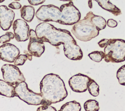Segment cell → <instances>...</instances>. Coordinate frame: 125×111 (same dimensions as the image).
<instances>
[{
  "label": "cell",
  "instance_id": "cell-1",
  "mask_svg": "<svg viewBox=\"0 0 125 111\" xmlns=\"http://www.w3.org/2000/svg\"><path fill=\"white\" fill-rule=\"evenodd\" d=\"M38 38L43 43L48 42L55 46L63 44L65 56L72 60H80L83 53L70 32L65 29L57 28L48 22H42L36 27Z\"/></svg>",
  "mask_w": 125,
  "mask_h": 111
},
{
  "label": "cell",
  "instance_id": "cell-2",
  "mask_svg": "<svg viewBox=\"0 0 125 111\" xmlns=\"http://www.w3.org/2000/svg\"><path fill=\"white\" fill-rule=\"evenodd\" d=\"M40 86V93L47 105L62 101L67 96L64 83L57 74L45 75L41 81Z\"/></svg>",
  "mask_w": 125,
  "mask_h": 111
},
{
  "label": "cell",
  "instance_id": "cell-3",
  "mask_svg": "<svg viewBox=\"0 0 125 111\" xmlns=\"http://www.w3.org/2000/svg\"><path fill=\"white\" fill-rule=\"evenodd\" d=\"M98 44L100 47H104V59L106 62L120 63L125 61V40L104 39L99 41Z\"/></svg>",
  "mask_w": 125,
  "mask_h": 111
},
{
  "label": "cell",
  "instance_id": "cell-4",
  "mask_svg": "<svg viewBox=\"0 0 125 111\" xmlns=\"http://www.w3.org/2000/svg\"><path fill=\"white\" fill-rule=\"evenodd\" d=\"M93 14L92 12H89L83 19L80 20L73 26L71 32L78 40L87 42L99 35V31L91 22V18Z\"/></svg>",
  "mask_w": 125,
  "mask_h": 111
},
{
  "label": "cell",
  "instance_id": "cell-5",
  "mask_svg": "<svg viewBox=\"0 0 125 111\" xmlns=\"http://www.w3.org/2000/svg\"><path fill=\"white\" fill-rule=\"evenodd\" d=\"M15 96L18 97L28 105H47L40 93H36L29 89L25 82H21L15 87Z\"/></svg>",
  "mask_w": 125,
  "mask_h": 111
},
{
  "label": "cell",
  "instance_id": "cell-6",
  "mask_svg": "<svg viewBox=\"0 0 125 111\" xmlns=\"http://www.w3.org/2000/svg\"><path fill=\"white\" fill-rule=\"evenodd\" d=\"M60 10L61 18L58 23L61 24L72 25L80 20L81 13L72 1L62 5Z\"/></svg>",
  "mask_w": 125,
  "mask_h": 111
},
{
  "label": "cell",
  "instance_id": "cell-7",
  "mask_svg": "<svg viewBox=\"0 0 125 111\" xmlns=\"http://www.w3.org/2000/svg\"><path fill=\"white\" fill-rule=\"evenodd\" d=\"M35 15L38 20L44 22H59L61 18L60 8L52 4L41 6L37 10Z\"/></svg>",
  "mask_w": 125,
  "mask_h": 111
},
{
  "label": "cell",
  "instance_id": "cell-8",
  "mask_svg": "<svg viewBox=\"0 0 125 111\" xmlns=\"http://www.w3.org/2000/svg\"><path fill=\"white\" fill-rule=\"evenodd\" d=\"M1 70L4 81L13 86L25 81L22 73L15 65L5 64L2 66Z\"/></svg>",
  "mask_w": 125,
  "mask_h": 111
},
{
  "label": "cell",
  "instance_id": "cell-9",
  "mask_svg": "<svg viewBox=\"0 0 125 111\" xmlns=\"http://www.w3.org/2000/svg\"><path fill=\"white\" fill-rule=\"evenodd\" d=\"M29 38L28 51L29 54L32 56L40 57L45 50L44 43L38 38L35 31L33 29L29 30Z\"/></svg>",
  "mask_w": 125,
  "mask_h": 111
},
{
  "label": "cell",
  "instance_id": "cell-10",
  "mask_svg": "<svg viewBox=\"0 0 125 111\" xmlns=\"http://www.w3.org/2000/svg\"><path fill=\"white\" fill-rule=\"evenodd\" d=\"M91 78L87 75L78 73L72 76L68 81L71 89L77 92H83L87 89V85Z\"/></svg>",
  "mask_w": 125,
  "mask_h": 111
},
{
  "label": "cell",
  "instance_id": "cell-11",
  "mask_svg": "<svg viewBox=\"0 0 125 111\" xmlns=\"http://www.w3.org/2000/svg\"><path fill=\"white\" fill-rule=\"evenodd\" d=\"M13 29L18 42H24L29 39V26L25 21L21 19L15 20L13 23Z\"/></svg>",
  "mask_w": 125,
  "mask_h": 111
},
{
  "label": "cell",
  "instance_id": "cell-12",
  "mask_svg": "<svg viewBox=\"0 0 125 111\" xmlns=\"http://www.w3.org/2000/svg\"><path fill=\"white\" fill-rule=\"evenodd\" d=\"M20 53L19 48L11 44L6 43L0 46V60L13 63Z\"/></svg>",
  "mask_w": 125,
  "mask_h": 111
},
{
  "label": "cell",
  "instance_id": "cell-13",
  "mask_svg": "<svg viewBox=\"0 0 125 111\" xmlns=\"http://www.w3.org/2000/svg\"><path fill=\"white\" fill-rule=\"evenodd\" d=\"M15 17L13 10L5 5L0 6V27L3 30H8L11 26Z\"/></svg>",
  "mask_w": 125,
  "mask_h": 111
},
{
  "label": "cell",
  "instance_id": "cell-14",
  "mask_svg": "<svg viewBox=\"0 0 125 111\" xmlns=\"http://www.w3.org/2000/svg\"><path fill=\"white\" fill-rule=\"evenodd\" d=\"M99 5L104 9L112 13L117 16L122 14L121 11L115 5H113L110 1L107 0H96Z\"/></svg>",
  "mask_w": 125,
  "mask_h": 111
},
{
  "label": "cell",
  "instance_id": "cell-15",
  "mask_svg": "<svg viewBox=\"0 0 125 111\" xmlns=\"http://www.w3.org/2000/svg\"><path fill=\"white\" fill-rule=\"evenodd\" d=\"M0 95L7 97H15V87L3 80H0Z\"/></svg>",
  "mask_w": 125,
  "mask_h": 111
},
{
  "label": "cell",
  "instance_id": "cell-16",
  "mask_svg": "<svg viewBox=\"0 0 125 111\" xmlns=\"http://www.w3.org/2000/svg\"><path fill=\"white\" fill-rule=\"evenodd\" d=\"M21 16L25 21L31 22L35 15V9L31 5H24L21 9Z\"/></svg>",
  "mask_w": 125,
  "mask_h": 111
},
{
  "label": "cell",
  "instance_id": "cell-17",
  "mask_svg": "<svg viewBox=\"0 0 125 111\" xmlns=\"http://www.w3.org/2000/svg\"><path fill=\"white\" fill-rule=\"evenodd\" d=\"M91 22L99 31L105 28L106 25V22L104 18L95 14L92 16Z\"/></svg>",
  "mask_w": 125,
  "mask_h": 111
},
{
  "label": "cell",
  "instance_id": "cell-18",
  "mask_svg": "<svg viewBox=\"0 0 125 111\" xmlns=\"http://www.w3.org/2000/svg\"><path fill=\"white\" fill-rule=\"evenodd\" d=\"M80 104L76 101H72L63 104L59 111H81Z\"/></svg>",
  "mask_w": 125,
  "mask_h": 111
},
{
  "label": "cell",
  "instance_id": "cell-19",
  "mask_svg": "<svg viewBox=\"0 0 125 111\" xmlns=\"http://www.w3.org/2000/svg\"><path fill=\"white\" fill-rule=\"evenodd\" d=\"M85 111H98L100 109L99 103L95 100H88L83 105Z\"/></svg>",
  "mask_w": 125,
  "mask_h": 111
},
{
  "label": "cell",
  "instance_id": "cell-20",
  "mask_svg": "<svg viewBox=\"0 0 125 111\" xmlns=\"http://www.w3.org/2000/svg\"><path fill=\"white\" fill-rule=\"evenodd\" d=\"M87 89L90 94L93 96H97L99 94V86L96 82L91 79L88 83Z\"/></svg>",
  "mask_w": 125,
  "mask_h": 111
},
{
  "label": "cell",
  "instance_id": "cell-21",
  "mask_svg": "<svg viewBox=\"0 0 125 111\" xmlns=\"http://www.w3.org/2000/svg\"><path fill=\"white\" fill-rule=\"evenodd\" d=\"M89 58L96 62H100L104 58V53L102 51H95L88 54Z\"/></svg>",
  "mask_w": 125,
  "mask_h": 111
},
{
  "label": "cell",
  "instance_id": "cell-22",
  "mask_svg": "<svg viewBox=\"0 0 125 111\" xmlns=\"http://www.w3.org/2000/svg\"><path fill=\"white\" fill-rule=\"evenodd\" d=\"M117 78L121 85H125V65H123L118 70Z\"/></svg>",
  "mask_w": 125,
  "mask_h": 111
},
{
  "label": "cell",
  "instance_id": "cell-23",
  "mask_svg": "<svg viewBox=\"0 0 125 111\" xmlns=\"http://www.w3.org/2000/svg\"><path fill=\"white\" fill-rule=\"evenodd\" d=\"M14 38L15 36L13 33L11 32H7L4 35L0 37V43L1 44H6Z\"/></svg>",
  "mask_w": 125,
  "mask_h": 111
},
{
  "label": "cell",
  "instance_id": "cell-24",
  "mask_svg": "<svg viewBox=\"0 0 125 111\" xmlns=\"http://www.w3.org/2000/svg\"><path fill=\"white\" fill-rule=\"evenodd\" d=\"M27 60V57L26 55H19L14 61V65L16 66L23 65Z\"/></svg>",
  "mask_w": 125,
  "mask_h": 111
},
{
  "label": "cell",
  "instance_id": "cell-25",
  "mask_svg": "<svg viewBox=\"0 0 125 111\" xmlns=\"http://www.w3.org/2000/svg\"><path fill=\"white\" fill-rule=\"evenodd\" d=\"M37 111H57L54 107L51 106V105H43L41 106V107H39L37 109Z\"/></svg>",
  "mask_w": 125,
  "mask_h": 111
},
{
  "label": "cell",
  "instance_id": "cell-26",
  "mask_svg": "<svg viewBox=\"0 0 125 111\" xmlns=\"http://www.w3.org/2000/svg\"><path fill=\"white\" fill-rule=\"evenodd\" d=\"M8 6L13 9H20L21 8V5L18 2H13L8 5Z\"/></svg>",
  "mask_w": 125,
  "mask_h": 111
},
{
  "label": "cell",
  "instance_id": "cell-27",
  "mask_svg": "<svg viewBox=\"0 0 125 111\" xmlns=\"http://www.w3.org/2000/svg\"><path fill=\"white\" fill-rule=\"evenodd\" d=\"M106 23L107 25L110 27H116L118 25V23L117 21L112 19H108Z\"/></svg>",
  "mask_w": 125,
  "mask_h": 111
},
{
  "label": "cell",
  "instance_id": "cell-28",
  "mask_svg": "<svg viewBox=\"0 0 125 111\" xmlns=\"http://www.w3.org/2000/svg\"><path fill=\"white\" fill-rule=\"evenodd\" d=\"M44 1V0H28L29 3L32 5H37L42 4Z\"/></svg>",
  "mask_w": 125,
  "mask_h": 111
},
{
  "label": "cell",
  "instance_id": "cell-29",
  "mask_svg": "<svg viewBox=\"0 0 125 111\" xmlns=\"http://www.w3.org/2000/svg\"><path fill=\"white\" fill-rule=\"evenodd\" d=\"M26 55L27 57V59H28L30 61L32 60V55L31 54H30L29 53H26Z\"/></svg>",
  "mask_w": 125,
  "mask_h": 111
},
{
  "label": "cell",
  "instance_id": "cell-30",
  "mask_svg": "<svg viewBox=\"0 0 125 111\" xmlns=\"http://www.w3.org/2000/svg\"><path fill=\"white\" fill-rule=\"evenodd\" d=\"M91 2H92L91 0H88V6L90 8H91L92 7V4Z\"/></svg>",
  "mask_w": 125,
  "mask_h": 111
},
{
  "label": "cell",
  "instance_id": "cell-31",
  "mask_svg": "<svg viewBox=\"0 0 125 111\" xmlns=\"http://www.w3.org/2000/svg\"><path fill=\"white\" fill-rule=\"evenodd\" d=\"M4 1V0H0V2H3Z\"/></svg>",
  "mask_w": 125,
  "mask_h": 111
}]
</instances>
